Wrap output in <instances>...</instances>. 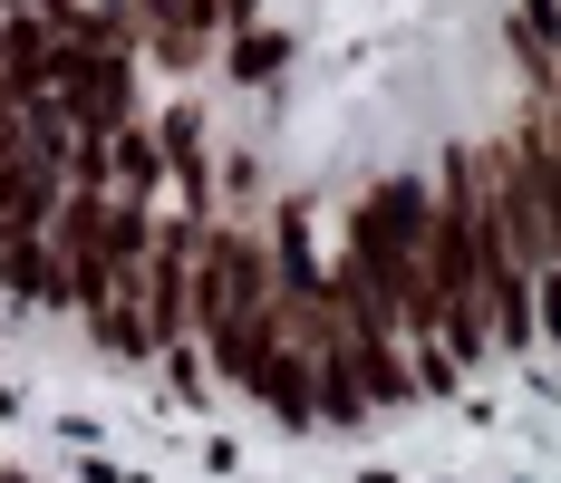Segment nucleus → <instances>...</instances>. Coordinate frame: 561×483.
<instances>
[{
    "mask_svg": "<svg viewBox=\"0 0 561 483\" xmlns=\"http://www.w3.org/2000/svg\"><path fill=\"white\" fill-rule=\"evenodd\" d=\"M0 280H10V290H49V262H39V242H30V232H10V242H0Z\"/></svg>",
    "mask_w": 561,
    "mask_h": 483,
    "instance_id": "obj_4",
    "label": "nucleus"
},
{
    "mask_svg": "<svg viewBox=\"0 0 561 483\" xmlns=\"http://www.w3.org/2000/svg\"><path fill=\"white\" fill-rule=\"evenodd\" d=\"M232 68H242V78H272V68H280V39H242Z\"/></svg>",
    "mask_w": 561,
    "mask_h": 483,
    "instance_id": "obj_5",
    "label": "nucleus"
},
{
    "mask_svg": "<svg viewBox=\"0 0 561 483\" xmlns=\"http://www.w3.org/2000/svg\"><path fill=\"white\" fill-rule=\"evenodd\" d=\"M252 387L272 396L290 426H310V358H290V348L272 338V348H262V368H252Z\"/></svg>",
    "mask_w": 561,
    "mask_h": 483,
    "instance_id": "obj_3",
    "label": "nucleus"
},
{
    "mask_svg": "<svg viewBox=\"0 0 561 483\" xmlns=\"http://www.w3.org/2000/svg\"><path fill=\"white\" fill-rule=\"evenodd\" d=\"M20 156V116H10V97H0V164Z\"/></svg>",
    "mask_w": 561,
    "mask_h": 483,
    "instance_id": "obj_6",
    "label": "nucleus"
},
{
    "mask_svg": "<svg viewBox=\"0 0 561 483\" xmlns=\"http://www.w3.org/2000/svg\"><path fill=\"white\" fill-rule=\"evenodd\" d=\"M184 320H204V338H214V368H224L232 387H252L262 348H272V271H262V252L224 232V242L204 252V271H194Z\"/></svg>",
    "mask_w": 561,
    "mask_h": 483,
    "instance_id": "obj_1",
    "label": "nucleus"
},
{
    "mask_svg": "<svg viewBox=\"0 0 561 483\" xmlns=\"http://www.w3.org/2000/svg\"><path fill=\"white\" fill-rule=\"evenodd\" d=\"M416 242H426V194L388 174L368 204H358V252L348 262L378 280V300H388V320H416Z\"/></svg>",
    "mask_w": 561,
    "mask_h": 483,
    "instance_id": "obj_2",
    "label": "nucleus"
}]
</instances>
